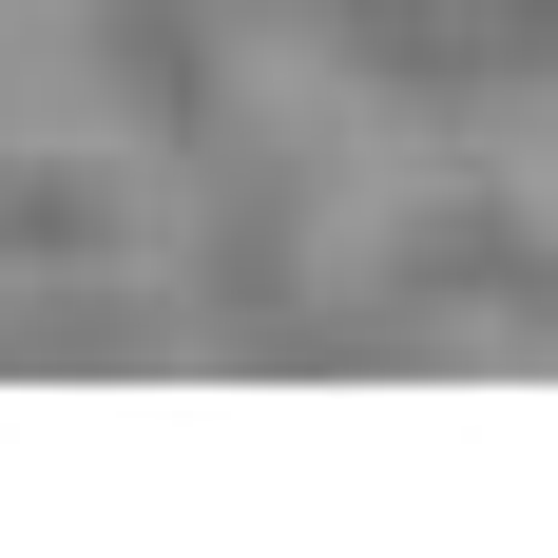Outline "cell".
<instances>
[{"label":"cell","instance_id":"obj_1","mask_svg":"<svg viewBox=\"0 0 558 558\" xmlns=\"http://www.w3.org/2000/svg\"><path fill=\"white\" fill-rule=\"evenodd\" d=\"M501 135H520V155H501V193H520V213H539V231H558V97H520V116H501Z\"/></svg>","mask_w":558,"mask_h":558}]
</instances>
